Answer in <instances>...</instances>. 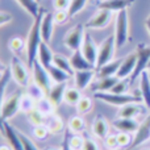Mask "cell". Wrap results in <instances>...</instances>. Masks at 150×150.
<instances>
[{
  "label": "cell",
  "instance_id": "cell-1",
  "mask_svg": "<svg viewBox=\"0 0 150 150\" xmlns=\"http://www.w3.org/2000/svg\"><path fill=\"white\" fill-rule=\"evenodd\" d=\"M44 9L40 11V13L34 17L33 24H32L30 29L28 32V36H26V58H28V66L32 67L33 63L37 61V55H38V49L40 45L42 42V37H41V20L42 16H44Z\"/></svg>",
  "mask_w": 150,
  "mask_h": 150
},
{
  "label": "cell",
  "instance_id": "cell-2",
  "mask_svg": "<svg viewBox=\"0 0 150 150\" xmlns=\"http://www.w3.org/2000/svg\"><path fill=\"white\" fill-rule=\"evenodd\" d=\"M93 98L113 107H122L125 104L142 101L141 96H134L130 93H113V92H93Z\"/></svg>",
  "mask_w": 150,
  "mask_h": 150
},
{
  "label": "cell",
  "instance_id": "cell-3",
  "mask_svg": "<svg viewBox=\"0 0 150 150\" xmlns=\"http://www.w3.org/2000/svg\"><path fill=\"white\" fill-rule=\"evenodd\" d=\"M129 38V17H128V11H120L116 16V24H115V40H116V46L122 47L128 42Z\"/></svg>",
  "mask_w": 150,
  "mask_h": 150
},
{
  "label": "cell",
  "instance_id": "cell-4",
  "mask_svg": "<svg viewBox=\"0 0 150 150\" xmlns=\"http://www.w3.org/2000/svg\"><path fill=\"white\" fill-rule=\"evenodd\" d=\"M116 40H115V34L108 36L100 45H99V52H98V59H96V69L101 67L103 65L113 61L115 52H116Z\"/></svg>",
  "mask_w": 150,
  "mask_h": 150
},
{
  "label": "cell",
  "instance_id": "cell-5",
  "mask_svg": "<svg viewBox=\"0 0 150 150\" xmlns=\"http://www.w3.org/2000/svg\"><path fill=\"white\" fill-rule=\"evenodd\" d=\"M9 70H11V75H12V79L15 80L20 87H28L30 76H29L26 66L21 62V59L17 55H13L12 59H11Z\"/></svg>",
  "mask_w": 150,
  "mask_h": 150
},
{
  "label": "cell",
  "instance_id": "cell-6",
  "mask_svg": "<svg viewBox=\"0 0 150 150\" xmlns=\"http://www.w3.org/2000/svg\"><path fill=\"white\" fill-rule=\"evenodd\" d=\"M23 93L15 92L9 95L7 99H4L1 105V113H0V120L1 122L8 121V120L13 119L16 115L20 112V99Z\"/></svg>",
  "mask_w": 150,
  "mask_h": 150
},
{
  "label": "cell",
  "instance_id": "cell-7",
  "mask_svg": "<svg viewBox=\"0 0 150 150\" xmlns=\"http://www.w3.org/2000/svg\"><path fill=\"white\" fill-rule=\"evenodd\" d=\"M84 25L82 24H78L74 28H71L70 30L66 33L65 38H63V44L71 52H75V50H80L83 44V40H84Z\"/></svg>",
  "mask_w": 150,
  "mask_h": 150
},
{
  "label": "cell",
  "instance_id": "cell-8",
  "mask_svg": "<svg viewBox=\"0 0 150 150\" xmlns=\"http://www.w3.org/2000/svg\"><path fill=\"white\" fill-rule=\"evenodd\" d=\"M136 53H137V63H136L134 73L130 76V82H134V80L140 79L141 74L148 70V66L150 62V46L138 45Z\"/></svg>",
  "mask_w": 150,
  "mask_h": 150
},
{
  "label": "cell",
  "instance_id": "cell-9",
  "mask_svg": "<svg viewBox=\"0 0 150 150\" xmlns=\"http://www.w3.org/2000/svg\"><path fill=\"white\" fill-rule=\"evenodd\" d=\"M30 69H32V76H33V83H36L38 87H41L47 95V91L50 90V80H52L47 69L44 67L38 61H36Z\"/></svg>",
  "mask_w": 150,
  "mask_h": 150
},
{
  "label": "cell",
  "instance_id": "cell-10",
  "mask_svg": "<svg viewBox=\"0 0 150 150\" xmlns=\"http://www.w3.org/2000/svg\"><path fill=\"white\" fill-rule=\"evenodd\" d=\"M112 13L111 11L107 9H99L90 20L86 23V28L88 29H104L109 25L112 20Z\"/></svg>",
  "mask_w": 150,
  "mask_h": 150
},
{
  "label": "cell",
  "instance_id": "cell-11",
  "mask_svg": "<svg viewBox=\"0 0 150 150\" xmlns=\"http://www.w3.org/2000/svg\"><path fill=\"white\" fill-rule=\"evenodd\" d=\"M80 52H82V54L86 57V59H87L88 62H91L92 65H95V67H96V59H98L99 46L96 45L95 40L91 37V34L87 33V32H86V34H84V40H83Z\"/></svg>",
  "mask_w": 150,
  "mask_h": 150
},
{
  "label": "cell",
  "instance_id": "cell-12",
  "mask_svg": "<svg viewBox=\"0 0 150 150\" xmlns=\"http://www.w3.org/2000/svg\"><path fill=\"white\" fill-rule=\"evenodd\" d=\"M146 109L148 108L145 107L144 103L134 101V103H129L120 107L119 111H117V117H121V119H136L137 116L142 115Z\"/></svg>",
  "mask_w": 150,
  "mask_h": 150
},
{
  "label": "cell",
  "instance_id": "cell-13",
  "mask_svg": "<svg viewBox=\"0 0 150 150\" xmlns=\"http://www.w3.org/2000/svg\"><path fill=\"white\" fill-rule=\"evenodd\" d=\"M1 133H3V136L5 137V140L8 141V145H9L13 150H24L20 134H18V132H16V129L8 121L3 122Z\"/></svg>",
  "mask_w": 150,
  "mask_h": 150
},
{
  "label": "cell",
  "instance_id": "cell-14",
  "mask_svg": "<svg viewBox=\"0 0 150 150\" xmlns=\"http://www.w3.org/2000/svg\"><path fill=\"white\" fill-rule=\"evenodd\" d=\"M150 141V115L144 119V121L140 124L137 132L134 133V137H133V144L130 146V149L138 148V146L144 145L145 142Z\"/></svg>",
  "mask_w": 150,
  "mask_h": 150
},
{
  "label": "cell",
  "instance_id": "cell-15",
  "mask_svg": "<svg viewBox=\"0 0 150 150\" xmlns=\"http://www.w3.org/2000/svg\"><path fill=\"white\" fill-rule=\"evenodd\" d=\"M136 63H137V53H130L127 57L122 59L121 65H120V69L117 71V78L120 79H125V78H130L132 74L134 73L136 69Z\"/></svg>",
  "mask_w": 150,
  "mask_h": 150
},
{
  "label": "cell",
  "instance_id": "cell-16",
  "mask_svg": "<svg viewBox=\"0 0 150 150\" xmlns=\"http://www.w3.org/2000/svg\"><path fill=\"white\" fill-rule=\"evenodd\" d=\"M54 15L50 12H45L41 20V37L42 41L50 44L53 38V32H54Z\"/></svg>",
  "mask_w": 150,
  "mask_h": 150
},
{
  "label": "cell",
  "instance_id": "cell-17",
  "mask_svg": "<svg viewBox=\"0 0 150 150\" xmlns=\"http://www.w3.org/2000/svg\"><path fill=\"white\" fill-rule=\"evenodd\" d=\"M71 63V67L74 71H83V70H96L95 65H92L91 62H88L86 59V57L82 54L80 50H75L73 52L71 57L69 58Z\"/></svg>",
  "mask_w": 150,
  "mask_h": 150
},
{
  "label": "cell",
  "instance_id": "cell-18",
  "mask_svg": "<svg viewBox=\"0 0 150 150\" xmlns=\"http://www.w3.org/2000/svg\"><path fill=\"white\" fill-rule=\"evenodd\" d=\"M92 134L99 140H104L107 136L109 134V124L105 120V117H103L101 115H96V117L92 121Z\"/></svg>",
  "mask_w": 150,
  "mask_h": 150
},
{
  "label": "cell",
  "instance_id": "cell-19",
  "mask_svg": "<svg viewBox=\"0 0 150 150\" xmlns=\"http://www.w3.org/2000/svg\"><path fill=\"white\" fill-rule=\"evenodd\" d=\"M96 76L95 70H83V71H75L74 73V83L78 90L83 91L91 84L93 78Z\"/></svg>",
  "mask_w": 150,
  "mask_h": 150
},
{
  "label": "cell",
  "instance_id": "cell-20",
  "mask_svg": "<svg viewBox=\"0 0 150 150\" xmlns=\"http://www.w3.org/2000/svg\"><path fill=\"white\" fill-rule=\"evenodd\" d=\"M134 3V0H103L98 4L99 9H107L111 12H120L128 9Z\"/></svg>",
  "mask_w": 150,
  "mask_h": 150
},
{
  "label": "cell",
  "instance_id": "cell-21",
  "mask_svg": "<svg viewBox=\"0 0 150 150\" xmlns=\"http://www.w3.org/2000/svg\"><path fill=\"white\" fill-rule=\"evenodd\" d=\"M67 90L66 83H55L54 86L50 87V90L47 91V99L54 104L55 107H58L61 103H63L65 100V92Z\"/></svg>",
  "mask_w": 150,
  "mask_h": 150
},
{
  "label": "cell",
  "instance_id": "cell-22",
  "mask_svg": "<svg viewBox=\"0 0 150 150\" xmlns=\"http://www.w3.org/2000/svg\"><path fill=\"white\" fill-rule=\"evenodd\" d=\"M113 128L119 132H127V133H136L140 127V122L136 119H121L117 117L113 122H112Z\"/></svg>",
  "mask_w": 150,
  "mask_h": 150
},
{
  "label": "cell",
  "instance_id": "cell-23",
  "mask_svg": "<svg viewBox=\"0 0 150 150\" xmlns=\"http://www.w3.org/2000/svg\"><path fill=\"white\" fill-rule=\"evenodd\" d=\"M140 95L142 98V103L150 111V74L149 71H144L140 76Z\"/></svg>",
  "mask_w": 150,
  "mask_h": 150
},
{
  "label": "cell",
  "instance_id": "cell-24",
  "mask_svg": "<svg viewBox=\"0 0 150 150\" xmlns=\"http://www.w3.org/2000/svg\"><path fill=\"white\" fill-rule=\"evenodd\" d=\"M37 61L46 69H49L50 66L53 65V61H54V53L52 52L49 44H46V42H44V41L41 42L40 49H38V55H37Z\"/></svg>",
  "mask_w": 150,
  "mask_h": 150
},
{
  "label": "cell",
  "instance_id": "cell-25",
  "mask_svg": "<svg viewBox=\"0 0 150 150\" xmlns=\"http://www.w3.org/2000/svg\"><path fill=\"white\" fill-rule=\"evenodd\" d=\"M122 59H113L111 62L103 65L101 67L96 69V76L98 78H107V76H116L117 71L120 69Z\"/></svg>",
  "mask_w": 150,
  "mask_h": 150
},
{
  "label": "cell",
  "instance_id": "cell-26",
  "mask_svg": "<svg viewBox=\"0 0 150 150\" xmlns=\"http://www.w3.org/2000/svg\"><path fill=\"white\" fill-rule=\"evenodd\" d=\"M120 78L117 76H107V78H99L98 82L93 84V87H91V90H93V92H109L113 88V86L119 82Z\"/></svg>",
  "mask_w": 150,
  "mask_h": 150
},
{
  "label": "cell",
  "instance_id": "cell-27",
  "mask_svg": "<svg viewBox=\"0 0 150 150\" xmlns=\"http://www.w3.org/2000/svg\"><path fill=\"white\" fill-rule=\"evenodd\" d=\"M45 125L47 127V129H49V132L52 133V134H59V133H63L66 130L62 119H61L59 116H57L55 113L46 117Z\"/></svg>",
  "mask_w": 150,
  "mask_h": 150
},
{
  "label": "cell",
  "instance_id": "cell-28",
  "mask_svg": "<svg viewBox=\"0 0 150 150\" xmlns=\"http://www.w3.org/2000/svg\"><path fill=\"white\" fill-rule=\"evenodd\" d=\"M55 108H57V107L47 99V96H45V98H42V99H40V100L36 101V109L38 112H41V113L46 117L54 115Z\"/></svg>",
  "mask_w": 150,
  "mask_h": 150
},
{
  "label": "cell",
  "instance_id": "cell-29",
  "mask_svg": "<svg viewBox=\"0 0 150 150\" xmlns=\"http://www.w3.org/2000/svg\"><path fill=\"white\" fill-rule=\"evenodd\" d=\"M16 3H17L26 13H29L33 18L36 17L40 13V11H41V8L38 7L37 0H16Z\"/></svg>",
  "mask_w": 150,
  "mask_h": 150
},
{
  "label": "cell",
  "instance_id": "cell-30",
  "mask_svg": "<svg viewBox=\"0 0 150 150\" xmlns=\"http://www.w3.org/2000/svg\"><path fill=\"white\" fill-rule=\"evenodd\" d=\"M47 71H49L50 78H52V80L54 83H67V80L70 79V76H71L70 74H67L66 71L58 69L57 66H54V65L50 66V67L47 69Z\"/></svg>",
  "mask_w": 150,
  "mask_h": 150
},
{
  "label": "cell",
  "instance_id": "cell-31",
  "mask_svg": "<svg viewBox=\"0 0 150 150\" xmlns=\"http://www.w3.org/2000/svg\"><path fill=\"white\" fill-rule=\"evenodd\" d=\"M69 129H70V132L75 133V134L84 132L86 121L82 115H76V116L70 117V120H69Z\"/></svg>",
  "mask_w": 150,
  "mask_h": 150
},
{
  "label": "cell",
  "instance_id": "cell-32",
  "mask_svg": "<svg viewBox=\"0 0 150 150\" xmlns=\"http://www.w3.org/2000/svg\"><path fill=\"white\" fill-rule=\"evenodd\" d=\"M82 96H83L82 91L78 90L76 87H67V90H66V92H65V100L63 101H65L67 105H76Z\"/></svg>",
  "mask_w": 150,
  "mask_h": 150
},
{
  "label": "cell",
  "instance_id": "cell-33",
  "mask_svg": "<svg viewBox=\"0 0 150 150\" xmlns=\"http://www.w3.org/2000/svg\"><path fill=\"white\" fill-rule=\"evenodd\" d=\"M53 65L57 66V67L61 69V70L66 71V73L70 74V75H74V73H75V71L73 70V67H71L70 59H67L66 57H63L62 54H54V61H53Z\"/></svg>",
  "mask_w": 150,
  "mask_h": 150
},
{
  "label": "cell",
  "instance_id": "cell-34",
  "mask_svg": "<svg viewBox=\"0 0 150 150\" xmlns=\"http://www.w3.org/2000/svg\"><path fill=\"white\" fill-rule=\"evenodd\" d=\"M36 99H33L29 93H23L20 99V111L28 115L33 109H36Z\"/></svg>",
  "mask_w": 150,
  "mask_h": 150
},
{
  "label": "cell",
  "instance_id": "cell-35",
  "mask_svg": "<svg viewBox=\"0 0 150 150\" xmlns=\"http://www.w3.org/2000/svg\"><path fill=\"white\" fill-rule=\"evenodd\" d=\"M75 107H76V111L79 115H82V116L83 115H87V113H90L91 109H92V100H91L88 96L83 95Z\"/></svg>",
  "mask_w": 150,
  "mask_h": 150
},
{
  "label": "cell",
  "instance_id": "cell-36",
  "mask_svg": "<svg viewBox=\"0 0 150 150\" xmlns=\"http://www.w3.org/2000/svg\"><path fill=\"white\" fill-rule=\"evenodd\" d=\"M12 79V75H11V70L5 71V75L4 78H3L1 80H0V113H1V105H3V101H4V95H5V88H7L8 83H9V80ZM1 120H0V132H1Z\"/></svg>",
  "mask_w": 150,
  "mask_h": 150
},
{
  "label": "cell",
  "instance_id": "cell-37",
  "mask_svg": "<svg viewBox=\"0 0 150 150\" xmlns=\"http://www.w3.org/2000/svg\"><path fill=\"white\" fill-rule=\"evenodd\" d=\"M87 1L88 0H71L70 7H69V11H67L70 17H74L79 12H82L86 8V5H87Z\"/></svg>",
  "mask_w": 150,
  "mask_h": 150
},
{
  "label": "cell",
  "instance_id": "cell-38",
  "mask_svg": "<svg viewBox=\"0 0 150 150\" xmlns=\"http://www.w3.org/2000/svg\"><path fill=\"white\" fill-rule=\"evenodd\" d=\"M117 141H119V146L120 149H130L133 144V136L132 133H127V132H119L117 133Z\"/></svg>",
  "mask_w": 150,
  "mask_h": 150
},
{
  "label": "cell",
  "instance_id": "cell-39",
  "mask_svg": "<svg viewBox=\"0 0 150 150\" xmlns=\"http://www.w3.org/2000/svg\"><path fill=\"white\" fill-rule=\"evenodd\" d=\"M28 121L30 122L33 127H37V125H44L46 122V116L38 112L37 109H33L32 112L28 113Z\"/></svg>",
  "mask_w": 150,
  "mask_h": 150
},
{
  "label": "cell",
  "instance_id": "cell-40",
  "mask_svg": "<svg viewBox=\"0 0 150 150\" xmlns=\"http://www.w3.org/2000/svg\"><path fill=\"white\" fill-rule=\"evenodd\" d=\"M8 45H9V49L12 50L15 54H20L26 46L25 41H24L21 37H12V38L9 40V44Z\"/></svg>",
  "mask_w": 150,
  "mask_h": 150
},
{
  "label": "cell",
  "instance_id": "cell-41",
  "mask_svg": "<svg viewBox=\"0 0 150 150\" xmlns=\"http://www.w3.org/2000/svg\"><path fill=\"white\" fill-rule=\"evenodd\" d=\"M130 78H125V79H119V82L113 86L109 92H113V93H127L128 88H129V84H130Z\"/></svg>",
  "mask_w": 150,
  "mask_h": 150
},
{
  "label": "cell",
  "instance_id": "cell-42",
  "mask_svg": "<svg viewBox=\"0 0 150 150\" xmlns=\"http://www.w3.org/2000/svg\"><path fill=\"white\" fill-rule=\"evenodd\" d=\"M26 88H28V92H26V93H29V95H30L33 99H36V100H40V99H42V98H45V96H46V92H45L41 87H38L36 83L29 84Z\"/></svg>",
  "mask_w": 150,
  "mask_h": 150
},
{
  "label": "cell",
  "instance_id": "cell-43",
  "mask_svg": "<svg viewBox=\"0 0 150 150\" xmlns=\"http://www.w3.org/2000/svg\"><path fill=\"white\" fill-rule=\"evenodd\" d=\"M83 145H84V137L79 134L70 136V138H69L70 150H83Z\"/></svg>",
  "mask_w": 150,
  "mask_h": 150
},
{
  "label": "cell",
  "instance_id": "cell-44",
  "mask_svg": "<svg viewBox=\"0 0 150 150\" xmlns=\"http://www.w3.org/2000/svg\"><path fill=\"white\" fill-rule=\"evenodd\" d=\"M49 134H50V132L45 124L37 125V127H34V129H33V136L40 141H45L47 137H49Z\"/></svg>",
  "mask_w": 150,
  "mask_h": 150
},
{
  "label": "cell",
  "instance_id": "cell-45",
  "mask_svg": "<svg viewBox=\"0 0 150 150\" xmlns=\"http://www.w3.org/2000/svg\"><path fill=\"white\" fill-rule=\"evenodd\" d=\"M104 145L109 150H119V141H117V134H108L104 138Z\"/></svg>",
  "mask_w": 150,
  "mask_h": 150
},
{
  "label": "cell",
  "instance_id": "cell-46",
  "mask_svg": "<svg viewBox=\"0 0 150 150\" xmlns=\"http://www.w3.org/2000/svg\"><path fill=\"white\" fill-rule=\"evenodd\" d=\"M53 15H54V23L58 24V25L66 24L70 18V15H69L67 11H55Z\"/></svg>",
  "mask_w": 150,
  "mask_h": 150
},
{
  "label": "cell",
  "instance_id": "cell-47",
  "mask_svg": "<svg viewBox=\"0 0 150 150\" xmlns=\"http://www.w3.org/2000/svg\"><path fill=\"white\" fill-rule=\"evenodd\" d=\"M18 134H20L21 142H23V146H24V150H40L38 148H37L36 144H34L33 141L28 137V136H25L24 133H21V132H18Z\"/></svg>",
  "mask_w": 150,
  "mask_h": 150
},
{
  "label": "cell",
  "instance_id": "cell-48",
  "mask_svg": "<svg viewBox=\"0 0 150 150\" xmlns=\"http://www.w3.org/2000/svg\"><path fill=\"white\" fill-rule=\"evenodd\" d=\"M71 0H53V7L55 11H69Z\"/></svg>",
  "mask_w": 150,
  "mask_h": 150
},
{
  "label": "cell",
  "instance_id": "cell-49",
  "mask_svg": "<svg viewBox=\"0 0 150 150\" xmlns=\"http://www.w3.org/2000/svg\"><path fill=\"white\" fill-rule=\"evenodd\" d=\"M83 150H99V146L92 138L84 137V145H83Z\"/></svg>",
  "mask_w": 150,
  "mask_h": 150
},
{
  "label": "cell",
  "instance_id": "cell-50",
  "mask_svg": "<svg viewBox=\"0 0 150 150\" xmlns=\"http://www.w3.org/2000/svg\"><path fill=\"white\" fill-rule=\"evenodd\" d=\"M12 20H13V17H12V15H11V13L0 12V26L7 25V24H9Z\"/></svg>",
  "mask_w": 150,
  "mask_h": 150
},
{
  "label": "cell",
  "instance_id": "cell-51",
  "mask_svg": "<svg viewBox=\"0 0 150 150\" xmlns=\"http://www.w3.org/2000/svg\"><path fill=\"white\" fill-rule=\"evenodd\" d=\"M70 129H66L63 132V142H62V146H61V150H70V146H69V138H70Z\"/></svg>",
  "mask_w": 150,
  "mask_h": 150
},
{
  "label": "cell",
  "instance_id": "cell-52",
  "mask_svg": "<svg viewBox=\"0 0 150 150\" xmlns=\"http://www.w3.org/2000/svg\"><path fill=\"white\" fill-rule=\"evenodd\" d=\"M145 26H146V29H148V32L150 34V15L148 16V18L145 20Z\"/></svg>",
  "mask_w": 150,
  "mask_h": 150
},
{
  "label": "cell",
  "instance_id": "cell-53",
  "mask_svg": "<svg viewBox=\"0 0 150 150\" xmlns=\"http://www.w3.org/2000/svg\"><path fill=\"white\" fill-rule=\"evenodd\" d=\"M0 150H13L9 145H0Z\"/></svg>",
  "mask_w": 150,
  "mask_h": 150
},
{
  "label": "cell",
  "instance_id": "cell-54",
  "mask_svg": "<svg viewBox=\"0 0 150 150\" xmlns=\"http://www.w3.org/2000/svg\"><path fill=\"white\" fill-rule=\"evenodd\" d=\"M7 69H8L7 66H4L1 62H0V71H5V70H7Z\"/></svg>",
  "mask_w": 150,
  "mask_h": 150
},
{
  "label": "cell",
  "instance_id": "cell-55",
  "mask_svg": "<svg viewBox=\"0 0 150 150\" xmlns=\"http://www.w3.org/2000/svg\"><path fill=\"white\" fill-rule=\"evenodd\" d=\"M44 150H61V148H53V146H50V148H46Z\"/></svg>",
  "mask_w": 150,
  "mask_h": 150
},
{
  "label": "cell",
  "instance_id": "cell-56",
  "mask_svg": "<svg viewBox=\"0 0 150 150\" xmlns=\"http://www.w3.org/2000/svg\"><path fill=\"white\" fill-rule=\"evenodd\" d=\"M7 71V70H5ZM5 71H0V80L3 79V78H4V75H5Z\"/></svg>",
  "mask_w": 150,
  "mask_h": 150
},
{
  "label": "cell",
  "instance_id": "cell-57",
  "mask_svg": "<svg viewBox=\"0 0 150 150\" xmlns=\"http://www.w3.org/2000/svg\"><path fill=\"white\" fill-rule=\"evenodd\" d=\"M148 70H150V62H149V66H148Z\"/></svg>",
  "mask_w": 150,
  "mask_h": 150
},
{
  "label": "cell",
  "instance_id": "cell-58",
  "mask_svg": "<svg viewBox=\"0 0 150 150\" xmlns=\"http://www.w3.org/2000/svg\"><path fill=\"white\" fill-rule=\"evenodd\" d=\"M144 150H150V149H144Z\"/></svg>",
  "mask_w": 150,
  "mask_h": 150
},
{
  "label": "cell",
  "instance_id": "cell-59",
  "mask_svg": "<svg viewBox=\"0 0 150 150\" xmlns=\"http://www.w3.org/2000/svg\"><path fill=\"white\" fill-rule=\"evenodd\" d=\"M148 71H149V74H150V70H148Z\"/></svg>",
  "mask_w": 150,
  "mask_h": 150
}]
</instances>
